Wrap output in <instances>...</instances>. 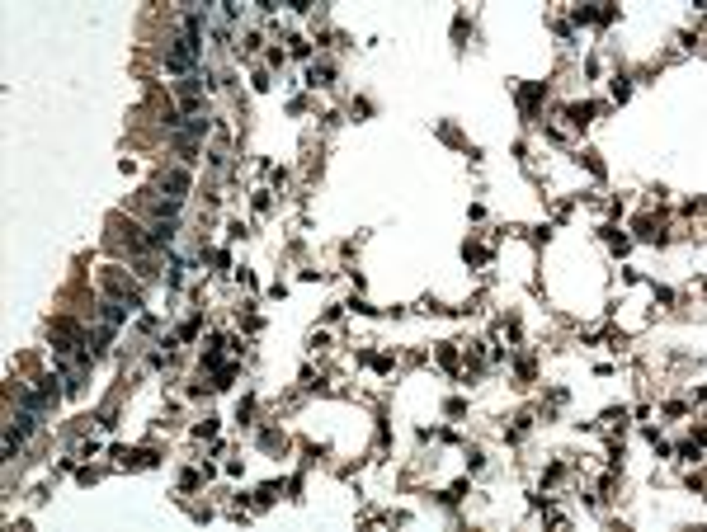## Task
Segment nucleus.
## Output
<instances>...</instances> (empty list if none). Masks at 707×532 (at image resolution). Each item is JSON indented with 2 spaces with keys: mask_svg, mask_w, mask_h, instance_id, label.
<instances>
[{
  "mask_svg": "<svg viewBox=\"0 0 707 532\" xmlns=\"http://www.w3.org/2000/svg\"><path fill=\"white\" fill-rule=\"evenodd\" d=\"M193 52H198V15H189V19H184V33L174 38L170 57H165V62H170V71H184V66L193 62Z\"/></svg>",
  "mask_w": 707,
  "mask_h": 532,
  "instance_id": "f257e3e1",
  "label": "nucleus"
},
{
  "mask_svg": "<svg viewBox=\"0 0 707 532\" xmlns=\"http://www.w3.org/2000/svg\"><path fill=\"white\" fill-rule=\"evenodd\" d=\"M165 188H170V203H179L189 193V170H170L165 174Z\"/></svg>",
  "mask_w": 707,
  "mask_h": 532,
  "instance_id": "f03ea898",
  "label": "nucleus"
},
{
  "mask_svg": "<svg viewBox=\"0 0 707 532\" xmlns=\"http://www.w3.org/2000/svg\"><path fill=\"white\" fill-rule=\"evenodd\" d=\"M566 118H571L575 127H585L590 118H594V104H571V109H566Z\"/></svg>",
  "mask_w": 707,
  "mask_h": 532,
  "instance_id": "7ed1b4c3",
  "label": "nucleus"
}]
</instances>
